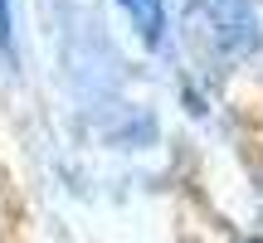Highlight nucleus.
I'll return each mask as SVG.
<instances>
[{
  "mask_svg": "<svg viewBox=\"0 0 263 243\" xmlns=\"http://www.w3.org/2000/svg\"><path fill=\"white\" fill-rule=\"evenodd\" d=\"M185 25H190V39L210 44L219 58L249 54L254 39H258L249 0H195V5L185 10Z\"/></svg>",
  "mask_w": 263,
  "mask_h": 243,
  "instance_id": "nucleus-1",
  "label": "nucleus"
},
{
  "mask_svg": "<svg viewBox=\"0 0 263 243\" xmlns=\"http://www.w3.org/2000/svg\"><path fill=\"white\" fill-rule=\"evenodd\" d=\"M122 5H127L132 25L141 29V39L156 44V39H161V0H122Z\"/></svg>",
  "mask_w": 263,
  "mask_h": 243,
  "instance_id": "nucleus-2",
  "label": "nucleus"
},
{
  "mask_svg": "<svg viewBox=\"0 0 263 243\" xmlns=\"http://www.w3.org/2000/svg\"><path fill=\"white\" fill-rule=\"evenodd\" d=\"M0 49L10 54V0H0Z\"/></svg>",
  "mask_w": 263,
  "mask_h": 243,
  "instance_id": "nucleus-3",
  "label": "nucleus"
},
{
  "mask_svg": "<svg viewBox=\"0 0 263 243\" xmlns=\"http://www.w3.org/2000/svg\"><path fill=\"white\" fill-rule=\"evenodd\" d=\"M249 243H258V238H249Z\"/></svg>",
  "mask_w": 263,
  "mask_h": 243,
  "instance_id": "nucleus-4",
  "label": "nucleus"
}]
</instances>
